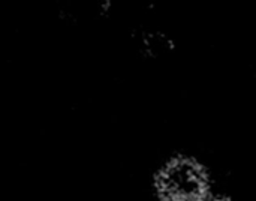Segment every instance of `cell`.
Listing matches in <instances>:
<instances>
[{"label": "cell", "mask_w": 256, "mask_h": 201, "mask_svg": "<svg viewBox=\"0 0 256 201\" xmlns=\"http://www.w3.org/2000/svg\"><path fill=\"white\" fill-rule=\"evenodd\" d=\"M214 191L210 168L202 159L188 153L165 158L152 177L156 201H206Z\"/></svg>", "instance_id": "1"}, {"label": "cell", "mask_w": 256, "mask_h": 201, "mask_svg": "<svg viewBox=\"0 0 256 201\" xmlns=\"http://www.w3.org/2000/svg\"><path fill=\"white\" fill-rule=\"evenodd\" d=\"M206 201H234L230 195H226V194H222V192H219V191H214L208 198Z\"/></svg>", "instance_id": "2"}]
</instances>
